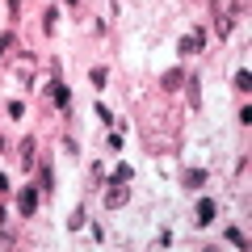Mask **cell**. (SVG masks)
<instances>
[{
    "mask_svg": "<svg viewBox=\"0 0 252 252\" xmlns=\"http://www.w3.org/2000/svg\"><path fill=\"white\" fill-rule=\"evenodd\" d=\"M76 227H84V210H72L67 215V231H76Z\"/></svg>",
    "mask_w": 252,
    "mask_h": 252,
    "instance_id": "9a60e30c",
    "label": "cell"
},
{
    "mask_svg": "<svg viewBox=\"0 0 252 252\" xmlns=\"http://www.w3.org/2000/svg\"><path fill=\"white\" fill-rule=\"evenodd\" d=\"M235 89H240V93H248V89H252V76L244 72V67H240V72H235Z\"/></svg>",
    "mask_w": 252,
    "mask_h": 252,
    "instance_id": "5bb4252c",
    "label": "cell"
},
{
    "mask_svg": "<svg viewBox=\"0 0 252 252\" xmlns=\"http://www.w3.org/2000/svg\"><path fill=\"white\" fill-rule=\"evenodd\" d=\"M42 30H46V34H55V30H59V4H51V9L42 13Z\"/></svg>",
    "mask_w": 252,
    "mask_h": 252,
    "instance_id": "8992f818",
    "label": "cell"
},
{
    "mask_svg": "<svg viewBox=\"0 0 252 252\" xmlns=\"http://www.w3.org/2000/svg\"><path fill=\"white\" fill-rule=\"evenodd\" d=\"M4 189H9V177H4V172H0V193H4Z\"/></svg>",
    "mask_w": 252,
    "mask_h": 252,
    "instance_id": "44dd1931",
    "label": "cell"
},
{
    "mask_svg": "<svg viewBox=\"0 0 252 252\" xmlns=\"http://www.w3.org/2000/svg\"><path fill=\"white\" fill-rule=\"evenodd\" d=\"M130 177H135V168H130V164H118V168H114V185H126Z\"/></svg>",
    "mask_w": 252,
    "mask_h": 252,
    "instance_id": "7c38bea8",
    "label": "cell"
},
{
    "mask_svg": "<svg viewBox=\"0 0 252 252\" xmlns=\"http://www.w3.org/2000/svg\"><path fill=\"white\" fill-rule=\"evenodd\" d=\"M59 4H67L72 13H80V0H59Z\"/></svg>",
    "mask_w": 252,
    "mask_h": 252,
    "instance_id": "ffe728a7",
    "label": "cell"
},
{
    "mask_svg": "<svg viewBox=\"0 0 252 252\" xmlns=\"http://www.w3.org/2000/svg\"><path fill=\"white\" fill-rule=\"evenodd\" d=\"M34 152L38 147H34V135H30L26 143H21V168H34Z\"/></svg>",
    "mask_w": 252,
    "mask_h": 252,
    "instance_id": "9c48e42d",
    "label": "cell"
},
{
    "mask_svg": "<svg viewBox=\"0 0 252 252\" xmlns=\"http://www.w3.org/2000/svg\"><path fill=\"white\" fill-rule=\"evenodd\" d=\"M38 198H42V189H34V185L21 189V193H17V210H21V215H34V210H38Z\"/></svg>",
    "mask_w": 252,
    "mask_h": 252,
    "instance_id": "7a4b0ae2",
    "label": "cell"
},
{
    "mask_svg": "<svg viewBox=\"0 0 252 252\" xmlns=\"http://www.w3.org/2000/svg\"><path fill=\"white\" fill-rule=\"evenodd\" d=\"M181 84H185V72H181V67H172V72H164V76H160V89H164V93L181 89Z\"/></svg>",
    "mask_w": 252,
    "mask_h": 252,
    "instance_id": "5b68a950",
    "label": "cell"
},
{
    "mask_svg": "<svg viewBox=\"0 0 252 252\" xmlns=\"http://www.w3.org/2000/svg\"><path fill=\"white\" fill-rule=\"evenodd\" d=\"M9 46H13V34H0V55L9 51Z\"/></svg>",
    "mask_w": 252,
    "mask_h": 252,
    "instance_id": "d6986e66",
    "label": "cell"
},
{
    "mask_svg": "<svg viewBox=\"0 0 252 252\" xmlns=\"http://www.w3.org/2000/svg\"><path fill=\"white\" fill-rule=\"evenodd\" d=\"M9 17H13V21L21 17V0H9Z\"/></svg>",
    "mask_w": 252,
    "mask_h": 252,
    "instance_id": "ac0fdd59",
    "label": "cell"
},
{
    "mask_svg": "<svg viewBox=\"0 0 252 252\" xmlns=\"http://www.w3.org/2000/svg\"><path fill=\"white\" fill-rule=\"evenodd\" d=\"M215 34H219V38H231V34H235V13L223 9V4L215 9Z\"/></svg>",
    "mask_w": 252,
    "mask_h": 252,
    "instance_id": "6da1fadb",
    "label": "cell"
},
{
    "mask_svg": "<svg viewBox=\"0 0 252 252\" xmlns=\"http://www.w3.org/2000/svg\"><path fill=\"white\" fill-rule=\"evenodd\" d=\"M46 93H51V101H55V105H72V89H63V80H59V76H55V84H51V89H46Z\"/></svg>",
    "mask_w": 252,
    "mask_h": 252,
    "instance_id": "277c9868",
    "label": "cell"
},
{
    "mask_svg": "<svg viewBox=\"0 0 252 252\" xmlns=\"http://www.w3.org/2000/svg\"><path fill=\"white\" fill-rule=\"evenodd\" d=\"M105 206H114V210H122V206H126V189H122V185H114V189L105 193Z\"/></svg>",
    "mask_w": 252,
    "mask_h": 252,
    "instance_id": "ba28073f",
    "label": "cell"
},
{
    "mask_svg": "<svg viewBox=\"0 0 252 252\" xmlns=\"http://www.w3.org/2000/svg\"><path fill=\"white\" fill-rule=\"evenodd\" d=\"M223 235H227V244H235V248H248V235H244L240 227H227Z\"/></svg>",
    "mask_w": 252,
    "mask_h": 252,
    "instance_id": "8fae6325",
    "label": "cell"
},
{
    "mask_svg": "<svg viewBox=\"0 0 252 252\" xmlns=\"http://www.w3.org/2000/svg\"><path fill=\"white\" fill-rule=\"evenodd\" d=\"M26 114V101H9V118H21Z\"/></svg>",
    "mask_w": 252,
    "mask_h": 252,
    "instance_id": "2e32d148",
    "label": "cell"
},
{
    "mask_svg": "<svg viewBox=\"0 0 252 252\" xmlns=\"http://www.w3.org/2000/svg\"><path fill=\"white\" fill-rule=\"evenodd\" d=\"M181 181H185V185H189V189H198V185H202V181H206V172H198V168H193V172H185V177H181Z\"/></svg>",
    "mask_w": 252,
    "mask_h": 252,
    "instance_id": "4fadbf2b",
    "label": "cell"
},
{
    "mask_svg": "<svg viewBox=\"0 0 252 252\" xmlns=\"http://www.w3.org/2000/svg\"><path fill=\"white\" fill-rule=\"evenodd\" d=\"M202 46H206V34H185V38L177 42V51H181V55H198Z\"/></svg>",
    "mask_w": 252,
    "mask_h": 252,
    "instance_id": "3957f363",
    "label": "cell"
},
{
    "mask_svg": "<svg viewBox=\"0 0 252 252\" xmlns=\"http://www.w3.org/2000/svg\"><path fill=\"white\" fill-rule=\"evenodd\" d=\"M38 185H42V193H46V189L55 185V172H51V160H42V164H38Z\"/></svg>",
    "mask_w": 252,
    "mask_h": 252,
    "instance_id": "52a82bcc",
    "label": "cell"
},
{
    "mask_svg": "<svg viewBox=\"0 0 252 252\" xmlns=\"http://www.w3.org/2000/svg\"><path fill=\"white\" fill-rule=\"evenodd\" d=\"M0 248H17V240H13V231H0Z\"/></svg>",
    "mask_w": 252,
    "mask_h": 252,
    "instance_id": "e0dca14e",
    "label": "cell"
},
{
    "mask_svg": "<svg viewBox=\"0 0 252 252\" xmlns=\"http://www.w3.org/2000/svg\"><path fill=\"white\" fill-rule=\"evenodd\" d=\"M215 210H219V206H215V202H206V198H202V202H198V223H202V227H206V223H210V219H215Z\"/></svg>",
    "mask_w": 252,
    "mask_h": 252,
    "instance_id": "30bf717a",
    "label": "cell"
}]
</instances>
